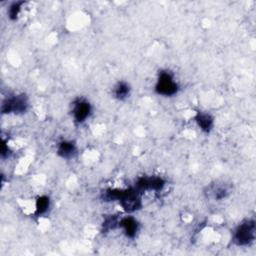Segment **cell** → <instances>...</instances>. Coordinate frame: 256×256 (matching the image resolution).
<instances>
[{"label":"cell","mask_w":256,"mask_h":256,"mask_svg":"<svg viewBox=\"0 0 256 256\" xmlns=\"http://www.w3.org/2000/svg\"><path fill=\"white\" fill-rule=\"evenodd\" d=\"M56 153L63 159H71L77 153V146L72 140H62L57 144Z\"/></svg>","instance_id":"9"},{"label":"cell","mask_w":256,"mask_h":256,"mask_svg":"<svg viewBox=\"0 0 256 256\" xmlns=\"http://www.w3.org/2000/svg\"><path fill=\"white\" fill-rule=\"evenodd\" d=\"M130 93H131V87L129 83L125 81L117 82L112 89L113 97L119 101L126 100L130 96Z\"/></svg>","instance_id":"10"},{"label":"cell","mask_w":256,"mask_h":256,"mask_svg":"<svg viewBox=\"0 0 256 256\" xmlns=\"http://www.w3.org/2000/svg\"><path fill=\"white\" fill-rule=\"evenodd\" d=\"M118 222L119 219L113 215L106 217L102 223V228H103V232H108L110 230H113L115 228L118 227Z\"/></svg>","instance_id":"14"},{"label":"cell","mask_w":256,"mask_h":256,"mask_svg":"<svg viewBox=\"0 0 256 256\" xmlns=\"http://www.w3.org/2000/svg\"><path fill=\"white\" fill-rule=\"evenodd\" d=\"M158 95L164 97H171L177 94L179 85L174 78V75L169 70H161L158 73L157 81L154 88Z\"/></svg>","instance_id":"3"},{"label":"cell","mask_w":256,"mask_h":256,"mask_svg":"<svg viewBox=\"0 0 256 256\" xmlns=\"http://www.w3.org/2000/svg\"><path fill=\"white\" fill-rule=\"evenodd\" d=\"M50 198L46 195L39 196L35 202V215L37 217H40L42 215H45L49 208H50Z\"/></svg>","instance_id":"11"},{"label":"cell","mask_w":256,"mask_h":256,"mask_svg":"<svg viewBox=\"0 0 256 256\" xmlns=\"http://www.w3.org/2000/svg\"><path fill=\"white\" fill-rule=\"evenodd\" d=\"M118 227L122 229L127 238H134L139 231V223L133 216H125L120 218Z\"/></svg>","instance_id":"7"},{"label":"cell","mask_w":256,"mask_h":256,"mask_svg":"<svg viewBox=\"0 0 256 256\" xmlns=\"http://www.w3.org/2000/svg\"><path fill=\"white\" fill-rule=\"evenodd\" d=\"M23 4H24V1H16V2H13L9 6L7 14H8V17H9L10 20L14 21V20H16L18 18V15L21 12Z\"/></svg>","instance_id":"13"},{"label":"cell","mask_w":256,"mask_h":256,"mask_svg":"<svg viewBox=\"0 0 256 256\" xmlns=\"http://www.w3.org/2000/svg\"><path fill=\"white\" fill-rule=\"evenodd\" d=\"M210 194L215 200H222L225 199L229 195V190L226 186L224 185H217L211 187Z\"/></svg>","instance_id":"12"},{"label":"cell","mask_w":256,"mask_h":256,"mask_svg":"<svg viewBox=\"0 0 256 256\" xmlns=\"http://www.w3.org/2000/svg\"><path fill=\"white\" fill-rule=\"evenodd\" d=\"M166 185V181L160 176H142L135 182V188L139 192L144 191H155L159 192L163 190Z\"/></svg>","instance_id":"5"},{"label":"cell","mask_w":256,"mask_h":256,"mask_svg":"<svg viewBox=\"0 0 256 256\" xmlns=\"http://www.w3.org/2000/svg\"><path fill=\"white\" fill-rule=\"evenodd\" d=\"M139 192L135 187L127 189H107L103 193V199L106 201H118L125 212L131 213L142 207V201Z\"/></svg>","instance_id":"1"},{"label":"cell","mask_w":256,"mask_h":256,"mask_svg":"<svg viewBox=\"0 0 256 256\" xmlns=\"http://www.w3.org/2000/svg\"><path fill=\"white\" fill-rule=\"evenodd\" d=\"M256 236V224L254 219H245L239 223L233 231L232 242L236 246H248Z\"/></svg>","instance_id":"2"},{"label":"cell","mask_w":256,"mask_h":256,"mask_svg":"<svg viewBox=\"0 0 256 256\" xmlns=\"http://www.w3.org/2000/svg\"><path fill=\"white\" fill-rule=\"evenodd\" d=\"M29 101L24 93L6 97L1 105L2 114H23L28 110Z\"/></svg>","instance_id":"4"},{"label":"cell","mask_w":256,"mask_h":256,"mask_svg":"<svg viewBox=\"0 0 256 256\" xmlns=\"http://www.w3.org/2000/svg\"><path fill=\"white\" fill-rule=\"evenodd\" d=\"M194 120L198 128L206 134H209L214 127V118L207 112L198 111L194 116Z\"/></svg>","instance_id":"8"},{"label":"cell","mask_w":256,"mask_h":256,"mask_svg":"<svg viewBox=\"0 0 256 256\" xmlns=\"http://www.w3.org/2000/svg\"><path fill=\"white\" fill-rule=\"evenodd\" d=\"M92 113V106L85 98H76L72 103V117L77 124L84 123Z\"/></svg>","instance_id":"6"}]
</instances>
